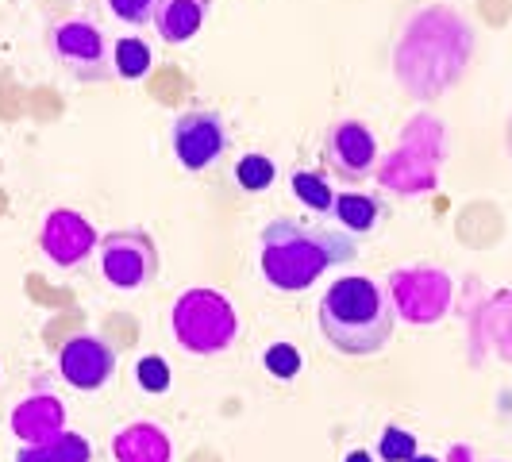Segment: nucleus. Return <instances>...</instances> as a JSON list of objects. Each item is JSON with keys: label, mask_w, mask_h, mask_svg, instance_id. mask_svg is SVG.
<instances>
[{"label": "nucleus", "mask_w": 512, "mask_h": 462, "mask_svg": "<svg viewBox=\"0 0 512 462\" xmlns=\"http://www.w3.org/2000/svg\"><path fill=\"white\" fill-rule=\"evenodd\" d=\"M258 243H262V255H258L262 278L282 293H301L320 282L324 270L347 266L359 258L355 235H347L343 228H328V224H301L293 216L270 220L258 235Z\"/></svg>", "instance_id": "obj_1"}, {"label": "nucleus", "mask_w": 512, "mask_h": 462, "mask_svg": "<svg viewBox=\"0 0 512 462\" xmlns=\"http://www.w3.org/2000/svg\"><path fill=\"white\" fill-rule=\"evenodd\" d=\"M316 320H320V335L328 339V347H335L339 355L362 359V355H378L393 339L397 308L378 282L362 274H347L324 289Z\"/></svg>", "instance_id": "obj_2"}, {"label": "nucleus", "mask_w": 512, "mask_h": 462, "mask_svg": "<svg viewBox=\"0 0 512 462\" xmlns=\"http://www.w3.org/2000/svg\"><path fill=\"white\" fill-rule=\"evenodd\" d=\"M170 328H174V339H178L181 351L208 359V355H224L235 343L239 316H235V308H231V301L220 289L193 285L174 301Z\"/></svg>", "instance_id": "obj_3"}, {"label": "nucleus", "mask_w": 512, "mask_h": 462, "mask_svg": "<svg viewBox=\"0 0 512 462\" xmlns=\"http://www.w3.org/2000/svg\"><path fill=\"white\" fill-rule=\"evenodd\" d=\"M47 54L77 81H108L112 74V43L93 16H62L47 27Z\"/></svg>", "instance_id": "obj_4"}, {"label": "nucleus", "mask_w": 512, "mask_h": 462, "mask_svg": "<svg viewBox=\"0 0 512 462\" xmlns=\"http://www.w3.org/2000/svg\"><path fill=\"white\" fill-rule=\"evenodd\" d=\"M97 262H101L104 282L112 285V289H143L162 270L158 243H154L151 231L143 228H116L101 235Z\"/></svg>", "instance_id": "obj_5"}, {"label": "nucleus", "mask_w": 512, "mask_h": 462, "mask_svg": "<svg viewBox=\"0 0 512 462\" xmlns=\"http://www.w3.org/2000/svg\"><path fill=\"white\" fill-rule=\"evenodd\" d=\"M451 297H455V285L439 266H409L389 274V301L405 324H416V328L439 324L451 312Z\"/></svg>", "instance_id": "obj_6"}, {"label": "nucleus", "mask_w": 512, "mask_h": 462, "mask_svg": "<svg viewBox=\"0 0 512 462\" xmlns=\"http://www.w3.org/2000/svg\"><path fill=\"white\" fill-rule=\"evenodd\" d=\"M378 139L374 131L366 128L362 120H335L324 131V143H320V166L324 174L343 185H362L378 174Z\"/></svg>", "instance_id": "obj_7"}, {"label": "nucleus", "mask_w": 512, "mask_h": 462, "mask_svg": "<svg viewBox=\"0 0 512 462\" xmlns=\"http://www.w3.org/2000/svg\"><path fill=\"white\" fill-rule=\"evenodd\" d=\"M228 143V124L216 108H185L170 124V151L189 174H205L208 166H216L228 154Z\"/></svg>", "instance_id": "obj_8"}, {"label": "nucleus", "mask_w": 512, "mask_h": 462, "mask_svg": "<svg viewBox=\"0 0 512 462\" xmlns=\"http://www.w3.org/2000/svg\"><path fill=\"white\" fill-rule=\"evenodd\" d=\"M39 247H43L47 262H54L58 270L77 274V270L89 266V258L97 255L101 235L77 208H51L43 228H39Z\"/></svg>", "instance_id": "obj_9"}, {"label": "nucleus", "mask_w": 512, "mask_h": 462, "mask_svg": "<svg viewBox=\"0 0 512 462\" xmlns=\"http://www.w3.org/2000/svg\"><path fill=\"white\" fill-rule=\"evenodd\" d=\"M58 374H62L66 385H74L81 393H93V389L112 382V374H116V347L108 339H101V335H70L58 347Z\"/></svg>", "instance_id": "obj_10"}, {"label": "nucleus", "mask_w": 512, "mask_h": 462, "mask_svg": "<svg viewBox=\"0 0 512 462\" xmlns=\"http://www.w3.org/2000/svg\"><path fill=\"white\" fill-rule=\"evenodd\" d=\"M12 432L24 447L51 443L66 432V405L54 393H31L12 409Z\"/></svg>", "instance_id": "obj_11"}, {"label": "nucleus", "mask_w": 512, "mask_h": 462, "mask_svg": "<svg viewBox=\"0 0 512 462\" xmlns=\"http://www.w3.org/2000/svg\"><path fill=\"white\" fill-rule=\"evenodd\" d=\"M208 12H212V0H154L151 24L162 43L178 47L201 35Z\"/></svg>", "instance_id": "obj_12"}, {"label": "nucleus", "mask_w": 512, "mask_h": 462, "mask_svg": "<svg viewBox=\"0 0 512 462\" xmlns=\"http://www.w3.org/2000/svg\"><path fill=\"white\" fill-rule=\"evenodd\" d=\"M112 459L116 462H174V443L154 424L135 420L112 436Z\"/></svg>", "instance_id": "obj_13"}, {"label": "nucleus", "mask_w": 512, "mask_h": 462, "mask_svg": "<svg viewBox=\"0 0 512 462\" xmlns=\"http://www.w3.org/2000/svg\"><path fill=\"white\" fill-rule=\"evenodd\" d=\"M335 228H343L347 235H370V231L382 224V201L359 193V189H347V193H335Z\"/></svg>", "instance_id": "obj_14"}, {"label": "nucleus", "mask_w": 512, "mask_h": 462, "mask_svg": "<svg viewBox=\"0 0 512 462\" xmlns=\"http://www.w3.org/2000/svg\"><path fill=\"white\" fill-rule=\"evenodd\" d=\"M501 231H505V220H501V212L497 205H470L466 212L459 216V239L466 247H493L497 239H501Z\"/></svg>", "instance_id": "obj_15"}, {"label": "nucleus", "mask_w": 512, "mask_h": 462, "mask_svg": "<svg viewBox=\"0 0 512 462\" xmlns=\"http://www.w3.org/2000/svg\"><path fill=\"white\" fill-rule=\"evenodd\" d=\"M16 462H93V447L81 432H62L51 443H39V447H20Z\"/></svg>", "instance_id": "obj_16"}, {"label": "nucleus", "mask_w": 512, "mask_h": 462, "mask_svg": "<svg viewBox=\"0 0 512 462\" xmlns=\"http://www.w3.org/2000/svg\"><path fill=\"white\" fill-rule=\"evenodd\" d=\"M151 66H154V51L147 39L120 35L112 43V74L120 77V81H143V77L151 74Z\"/></svg>", "instance_id": "obj_17"}, {"label": "nucleus", "mask_w": 512, "mask_h": 462, "mask_svg": "<svg viewBox=\"0 0 512 462\" xmlns=\"http://www.w3.org/2000/svg\"><path fill=\"white\" fill-rule=\"evenodd\" d=\"M289 189H293V197L308 208V212H320V216H332L335 208V185L332 178L324 174V170H293L289 174Z\"/></svg>", "instance_id": "obj_18"}, {"label": "nucleus", "mask_w": 512, "mask_h": 462, "mask_svg": "<svg viewBox=\"0 0 512 462\" xmlns=\"http://www.w3.org/2000/svg\"><path fill=\"white\" fill-rule=\"evenodd\" d=\"M278 178V166H274V158L262 151H247L239 162H235V185L243 189V193H266L270 185Z\"/></svg>", "instance_id": "obj_19"}, {"label": "nucleus", "mask_w": 512, "mask_h": 462, "mask_svg": "<svg viewBox=\"0 0 512 462\" xmlns=\"http://www.w3.org/2000/svg\"><path fill=\"white\" fill-rule=\"evenodd\" d=\"M416 455H420L416 436L405 432V428H397V424H389L382 432V439H378V459L382 462H412Z\"/></svg>", "instance_id": "obj_20"}, {"label": "nucleus", "mask_w": 512, "mask_h": 462, "mask_svg": "<svg viewBox=\"0 0 512 462\" xmlns=\"http://www.w3.org/2000/svg\"><path fill=\"white\" fill-rule=\"evenodd\" d=\"M262 366H266L274 378L289 382V378H297V374H301L305 359H301V351H297L293 343H274V347H266V355H262Z\"/></svg>", "instance_id": "obj_21"}, {"label": "nucleus", "mask_w": 512, "mask_h": 462, "mask_svg": "<svg viewBox=\"0 0 512 462\" xmlns=\"http://www.w3.org/2000/svg\"><path fill=\"white\" fill-rule=\"evenodd\" d=\"M135 382H139V389H147V393H166L170 382H174L170 362L162 359V355H143L139 366H135Z\"/></svg>", "instance_id": "obj_22"}, {"label": "nucleus", "mask_w": 512, "mask_h": 462, "mask_svg": "<svg viewBox=\"0 0 512 462\" xmlns=\"http://www.w3.org/2000/svg\"><path fill=\"white\" fill-rule=\"evenodd\" d=\"M104 8L124 27H147L154 16V0H104Z\"/></svg>", "instance_id": "obj_23"}, {"label": "nucleus", "mask_w": 512, "mask_h": 462, "mask_svg": "<svg viewBox=\"0 0 512 462\" xmlns=\"http://www.w3.org/2000/svg\"><path fill=\"white\" fill-rule=\"evenodd\" d=\"M482 12H486L489 24H505V16H509V0H482Z\"/></svg>", "instance_id": "obj_24"}, {"label": "nucleus", "mask_w": 512, "mask_h": 462, "mask_svg": "<svg viewBox=\"0 0 512 462\" xmlns=\"http://www.w3.org/2000/svg\"><path fill=\"white\" fill-rule=\"evenodd\" d=\"M343 462H378V455H370V451H351Z\"/></svg>", "instance_id": "obj_25"}, {"label": "nucleus", "mask_w": 512, "mask_h": 462, "mask_svg": "<svg viewBox=\"0 0 512 462\" xmlns=\"http://www.w3.org/2000/svg\"><path fill=\"white\" fill-rule=\"evenodd\" d=\"M505 147H509V158H512V116H509V128H505Z\"/></svg>", "instance_id": "obj_26"}, {"label": "nucleus", "mask_w": 512, "mask_h": 462, "mask_svg": "<svg viewBox=\"0 0 512 462\" xmlns=\"http://www.w3.org/2000/svg\"><path fill=\"white\" fill-rule=\"evenodd\" d=\"M412 462H443V459H436V455H416Z\"/></svg>", "instance_id": "obj_27"}]
</instances>
